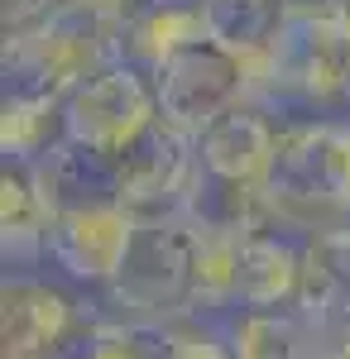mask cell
Segmentation results:
<instances>
[{"instance_id": "obj_1", "label": "cell", "mask_w": 350, "mask_h": 359, "mask_svg": "<svg viewBox=\"0 0 350 359\" xmlns=\"http://www.w3.org/2000/svg\"><path fill=\"white\" fill-rule=\"evenodd\" d=\"M130 0H63L39 29L5 39V91L67 101L86 77L125 57Z\"/></svg>"}, {"instance_id": "obj_2", "label": "cell", "mask_w": 350, "mask_h": 359, "mask_svg": "<svg viewBox=\"0 0 350 359\" xmlns=\"http://www.w3.org/2000/svg\"><path fill=\"white\" fill-rule=\"evenodd\" d=\"M264 196L278 230L326 235L350 225V125L307 120L278 130Z\"/></svg>"}, {"instance_id": "obj_3", "label": "cell", "mask_w": 350, "mask_h": 359, "mask_svg": "<svg viewBox=\"0 0 350 359\" xmlns=\"http://www.w3.org/2000/svg\"><path fill=\"white\" fill-rule=\"evenodd\" d=\"M197 269H202V230L188 216L135 221V240L106 292L130 321L168 326L197 311Z\"/></svg>"}, {"instance_id": "obj_4", "label": "cell", "mask_w": 350, "mask_h": 359, "mask_svg": "<svg viewBox=\"0 0 350 359\" xmlns=\"http://www.w3.org/2000/svg\"><path fill=\"white\" fill-rule=\"evenodd\" d=\"M259 86L317 106L350 96V15L326 0H297L259 72Z\"/></svg>"}, {"instance_id": "obj_5", "label": "cell", "mask_w": 350, "mask_h": 359, "mask_svg": "<svg viewBox=\"0 0 350 359\" xmlns=\"http://www.w3.org/2000/svg\"><path fill=\"white\" fill-rule=\"evenodd\" d=\"M115 172H120V206L135 221L188 216L197 182H202L197 135L159 115L125 154H115Z\"/></svg>"}, {"instance_id": "obj_6", "label": "cell", "mask_w": 350, "mask_h": 359, "mask_svg": "<svg viewBox=\"0 0 350 359\" xmlns=\"http://www.w3.org/2000/svg\"><path fill=\"white\" fill-rule=\"evenodd\" d=\"M149 77H154L159 115L173 120L178 130H188V135H202L216 115L235 111L245 101V91L254 86L249 62L231 48H221L212 34L178 48L173 57H163Z\"/></svg>"}, {"instance_id": "obj_7", "label": "cell", "mask_w": 350, "mask_h": 359, "mask_svg": "<svg viewBox=\"0 0 350 359\" xmlns=\"http://www.w3.org/2000/svg\"><path fill=\"white\" fill-rule=\"evenodd\" d=\"M63 115H67V139L72 144H86V149L115 158L159 120L154 77H149V67L120 57V62L101 67L96 77H86L63 101Z\"/></svg>"}, {"instance_id": "obj_8", "label": "cell", "mask_w": 350, "mask_h": 359, "mask_svg": "<svg viewBox=\"0 0 350 359\" xmlns=\"http://www.w3.org/2000/svg\"><path fill=\"white\" fill-rule=\"evenodd\" d=\"M86 326L67 292L39 278H5L0 287V359H58Z\"/></svg>"}, {"instance_id": "obj_9", "label": "cell", "mask_w": 350, "mask_h": 359, "mask_svg": "<svg viewBox=\"0 0 350 359\" xmlns=\"http://www.w3.org/2000/svg\"><path fill=\"white\" fill-rule=\"evenodd\" d=\"M130 240H135V216L125 206H86L48 221L44 254L82 283H110L115 269L125 264Z\"/></svg>"}, {"instance_id": "obj_10", "label": "cell", "mask_w": 350, "mask_h": 359, "mask_svg": "<svg viewBox=\"0 0 350 359\" xmlns=\"http://www.w3.org/2000/svg\"><path fill=\"white\" fill-rule=\"evenodd\" d=\"M273 154H278V130L259 111L235 106L216 115L212 125L197 135V158L202 172L216 182H240V187H264L269 182Z\"/></svg>"}, {"instance_id": "obj_11", "label": "cell", "mask_w": 350, "mask_h": 359, "mask_svg": "<svg viewBox=\"0 0 350 359\" xmlns=\"http://www.w3.org/2000/svg\"><path fill=\"white\" fill-rule=\"evenodd\" d=\"M29 168H34L39 192L48 201V216L86 211V206H120V172H115L110 154H96L86 144L63 139Z\"/></svg>"}, {"instance_id": "obj_12", "label": "cell", "mask_w": 350, "mask_h": 359, "mask_svg": "<svg viewBox=\"0 0 350 359\" xmlns=\"http://www.w3.org/2000/svg\"><path fill=\"white\" fill-rule=\"evenodd\" d=\"M297 292H302V245L278 225H264V230L245 235L235 302L240 306H297Z\"/></svg>"}, {"instance_id": "obj_13", "label": "cell", "mask_w": 350, "mask_h": 359, "mask_svg": "<svg viewBox=\"0 0 350 359\" xmlns=\"http://www.w3.org/2000/svg\"><path fill=\"white\" fill-rule=\"evenodd\" d=\"M297 306L331 335L350 331V225L302 240V292Z\"/></svg>"}, {"instance_id": "obj_14", "label": "cell", "mask_w": 350, "mask_h": 359, "mask_svg": "<svg viewBox=\"0 0 350 359\" xmlns=\"http://www.w3.org/2000/svg\"><path fill=\"white\" fill-rule=\"evenodd\" d=\"M293 5L297 0H202V15H207V34L221 48L240 53L254 72V86H259V72L288 25Z\"/></svg>"}, {"instance_id": "obj_15", "label": "cell", "mask_w": 350, "mask_h": 359, "mask_svg": "<svg viewBox=\"0 0 350 359\" xmlns=\"http://www.w3.org/2000/svg\"><path fill=\"white\" fill-rule=\"evenodd\" d=\"M197 39H207L202 0H154V5H139L135 15H130L125 57L154 72L163 57H173L178 48H188Z\"/></svg>"}, {"instance_id": "obj_16", "label": "cell", "mask_w": 350, "mask_h": 359, "mask_svg": "<svg viewBox=\"0 0 350 359\" xmlns=\"http://www.w3.org/2000/svg\"><path fill=\"white\" fill-rule=\"evenodd\" d=\"M48 201L29 163H5L0 172V245L5 259H34L48 245Z\"/></svg>"}, {"instance_id": "obj_17", "label": "cell", "mask_w": 350, "mask_h": 359, "mask_svg": "<svg viewBox=\"0 0 350 359\" xmlns=\"http://www.w3.org/2000/svg\"><path fill=\"white\" fill-rule=\"evenodd\" d=\"M63 139H67L63 101L5 91V106H0V149H5V163H39Z\"/></svg>"}, {"instance_id": "obj_18", "label": "cell", "mask_w": 350, "mask_h": 359, "mask_svg": "<svg viewBox=\"0 0 350 359\" xmlns=\"http://www.w3.org/2000/svg\"><path fill=\"white\" fill-rule=\"evenodd\" d=\"M58 359H173L168 355V326L159 321H86Z\"/></svg>"}, {"instance_id": "obj_19", "label": "cell", "mask_w": 350, "mask_h": 359, "mask_svg": "<svg viewBox=\"0 0 350 359\" xmlns=\"http://www.w3.org/2000/svg\"><path fill=\"white\" fill-rule=\"evenodd\" d=\"M202 230V225H197ZM235 278H240V235L202 230V269H197V311L202 306L235 302Z\"/></svg>"}, {"instance_id": "obj_20", "label": "cell", "mask_w": 350, "mask_h": 359, "mask_svg": "<svg viewBox=\"0 0 350 359\" xmlns=\"http://www.w3.org/2000/svg\"><path fill=\"white\" fill-rule=\"evenodd\" d=\"M168 355L173 359H235V350H231V340H216L212 331L192 326L183 316V321H168Z\"/></svg>"}, {"instance_id": "obj_21", "label": "cell", "mask_w": 350, "mask_h": 359, "mask_svg": "<svg viewBox=\"0 0 350 359\" xmlns=\"http://www.w3.org/2000/svg\"><path fill=\"white\" fill-rule=\"evenodd\" d=\"M326 5H341V10H346V15H350V0H326Z\"/></svg>"}]
</instances>
